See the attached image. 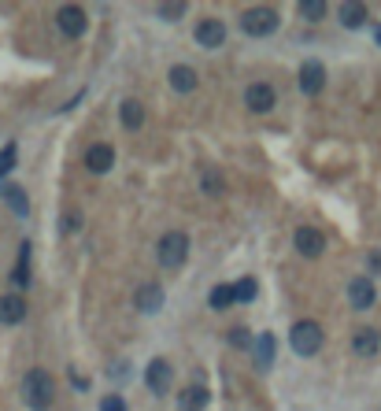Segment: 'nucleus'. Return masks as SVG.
<instances>
[{
	"label": "nucleus",
	"instance_id": "1",
	"mask_svg": "<svg viewBox=\"0 0 381 411\" xmlns=\"http://www.w3.org/2000/svg\"><path fill=\"white\" fill-rule=\"evenodd\" d=\"M23 400H26V407H34V411L52 407V400H56L52 374H48V371H30L23 378Z\"/></svg>",
	"mask_w": 381,
	"mask_h": 411
},
{
	"label": "nucleus",
	"instance_id": "2",
	"mask_svg": "<svg viewBox=\"0 0 381 411\" xmlns=\"http://www.w3.org/2000/svg\"><path fill=\"white\" fill-rule=\"evenodd\" d=\"M322 341H326V334H322V326L314 322V319H300L289 330V344H292L296 356H314V352L322 349Z\"/></svg>",
	"mask_w": 381,
	"mask_h": 411
},
{
	"label": "nucleus",
	"instance_id": "3",
	"mask_svg": "<svg viewBox=\"0 0 381 411\" xmlns=\"http://www.w3.org/2000/svg\"><path fill=\"white\" fill-rule=\"evenodd\" d=\"M156 256H159V263H163L167 271H178L181 263H186V256H189V237L181 234V230H171V234H163L159 244H156Z\"/></svg>",
	"mask_w": 381,
	"mask_h": 411
},
{
	"label": "nucleus",
	"instance_id": "4",
	"mask_svg": "<svg viewBox=\"0 0 381 411\" xmlns=\"http://www.w3.org/2000/svg\"><path fill=\"white\" fill-rule=\"evenodd\" d=\"M278 11L274 8H248L244 15H241V30H244V34L248 38H271L274 34V30H278Z\"/></svg>",
	"mask_w": 381,
	"mask_h": 411
},
{
	"label": "nucleus",
	"instance_id": "5",
	"mask_svg": "<svg viewBox=\"0 0 381 411\" xmlns=\"http://www.w3.org/2000/svg\"><path fill=\"white\" fill-rule=\"evenodd\" d=\"M244 104H248V111L267 115V111H274V104H278V93H274L271 81H252V86L244 89Z\"/></svg>",
	"mask_w": 381,
	"mask_h": 411
},
{
	"label": "nucleus",
	"instance_id": "6",
	"mask_svg": "<svg viewBox=\"0 0 381 411\" xmlns=\"http://www.w3.org/2000/svg\"><path fill=\"white\" fill-rule=\"evenodd\" d=\"M296 252H300L304 259H319L326 252V234L314 226H300L296 230Z\"/></svg>",
	"mask_w": 381,
	"mask_h": 411
},
{
	"label": "nucleus",
	"instance_id": "7",
	"mask_svg": "<svg viewBox=\"0 0 381 411\" xmlns=\"http://www.w3.org/2000/svg\"><path fill=\"white\" fill-rule=\"evenodd\" d=\"M56 23H59V30H63L67 38H81V34H86V26H89L86 11H81L78 4H63V8L56 11Z\"/></svg>",
	"mask_w": 381,
	"mask_h": 411
},
{
	"label": "nucleus",
	"instance_id": "8",
	"mask_svg": "<svg viewBox=\"0 0 381 411\" xmlns=\"http://www.w3.org/2000/svg\"><path fill=\"white\" fill-rule=\"evenodd\" d=\"M374 300H377V289H374L370 278H352V282H348V304L356 311L374 308Z\"/></svg>",
	"mask_w": 381,
	"mask_h": 411
},
{
	"label": "nucleus",
	"instance_id": "9",
	"mask_svg": "<svg viewBox=\"0 0 381 411\" xmlns=\"http://www.w3.org/2000/svg\"><path fill=\"white\" fill-rule=\"evenodd\" d=\"M171 364L167 359H152L148 364V371H144V385H148V393H156V397H163V393L171 389Z\"/></svg>",
	"mask_w": 381,
	"mask_h": 411
},
{
	"label": "nucleus",
	"instance_id": "10",
	"mask_svg": "<svg viewBox=\"0 0 381 411\" xmlns=\"http://www.w3.org/2000/svg\"><path fill=\"white\" fill-rule=\"evenodd\" d=\"M111 163H115V149H111V145H104V141L89 145V152H86V171H93V174H108V171H111Z\"/></svg>",
	"mask_w": 381,
	"mask_h": 411
},
{
	"label": "nucleus",
	"instance_id": "11",
	"mask_svg": "<svg viewBox=\"0 0 381 411\" xmlns=\"http://www.w3.org/2000/svg\"><path fill=\"white\" fill-rule=\"evenodd\" d=\"M322 86H326V67L319 60H307L300 67V93L314 96V93H322Z\"/></svg>",
	"mask_w": 381,
	"mask_h": 411
},
{
	"label": "nucleus",
	"instance_id": "12",
	"mask_svg": "<svg viewBox=\"0 0 381 411\" xmlns=\"http://www.w3.org/2000/svg\"><path fill=\"white\" fill-rule=\"evenodd\" d=\"M26 319V300H23V293H4L0 297V322L4 326H15V322H23Z\"/></svg>",
	"mask_w": 381,
	"mask_h": 411
},
{
	"label": "nucleus",
	"instance_id": "13",
	"mask_svg": "<svg viewBox=\"0 0 381 411\" xmlns=\"http://www.w3.org/2000/svg\"><path fill=\"white\" fill-rule=\"evenodd\" d=\"M207 400H211L207 385L193 382V385H186V389H181V397H178V407H181V411H204V407H207Z\"/></svg>",
	"mask_w": 381,
	"mask_h": 411
},
{
	"label": "nucleus",
	"instance_id": "14",
	"mask_svg": "<svg viewBox=\"0 0 381 411\" xmlns=\"http://www.w3.org/2000/svg\"><path fill=\"white\" fill-rule=\"evenodd\" d=\"M196 41H200L204 48H219L226 41V26L219 19H200L196 23Z\"/></svg>",
	"mask_w": 381,
	"mask_h": 411
},
{
	"label": "nucleus",
	"instance_id": "15",
	"mask_svg": "<svg viewBox=\"0 0 381 411\" xmlns=\"http://www.w3.org/2000/svg\"><path fill=\"white\" fill-rule=\"evenodd\" d=\"M377 349H381V334L374 330V326H363V330L352 337V352H356V356H363V359L377 356Z\"/></svg>",
	"mask_w": 381,
	"mask_h": 411
},
{
	"label": "nucleus",
	"instance_id": "16",
	"mask_svg": "<svg viewBox=\"0 0 381 411\" xmlns=\"http://www.w3.org/2000/svg\"><path fill=\"white\" fill-rule=\"evenodd\" d=\"M274 349H278L274 334H259V337H256L252 352H256V367H259V371H271V364H274Z\"/></svg>",
	"mask_w": 381,
	"mask_h": 411
},
{
	"label": "nucleus",
	"instance_id": "17",
	"mask_svg": "<svg viewBox=\"0 0 381 411\" xmlns=\"http://www.w3.org/2000/svg\"><path fill=\"white\" fill-rule=\"evenodd\" d=\"M167 78H171V89H174V93H193V89H196V71L186 67V63H174Z\"/></svg>",
	"mask_w": 381,
	"mask_h": 411
},
{
	"label": "nucleus",
	"instance_id": "18",
	"mask_svg": "<svg viewBox=\"0 0 381 411\" xmlns=\"http://www.w3.org/2000/svg\"><path fill=\"white\" fill-rule=\"evenodd\" d=\"M134 304H137V311L152 315V311L163 308V289H159V286H141V289H137V297H134Z\"/></svg>",
	"mask_w": 381,
	"mask_h": 411
},
{
	"label": "nucleus",
	"instance_id": "19",
	"mask_svg": "<svg viewBox=\"0 0 381 411\" xmlns=\"http://www.w3.org/2000/svg\"><path fill=\"white\" fill-rule=\"evenodd\" d=\"M119 123H123L126 130H141V126H144V108H141L137 101H123V104H119Z\"/></svg>",
	"mask_w": 381,
	"mask_h": 411
},
{
	"label": "nucleus",
	"instance_id": "20",
	"mask_svg": "<svg viewBox=\"0 0 381 411\" xmlns=\"http://www.w3.org/2000/svg\"><path fill=\"white\" fill-rule=\"evenodd\" d=\"M367 4H341V11H337V19L348 26V30H359L363 23H367Z\"/></svg>",
	"mask_w": 381,
	"mask_h": 411
},
{
	"label": "nucleus",
	"instance_id": "21",
	"mask_svg": "<svg viewBox=\"0 0 381 411\" xmlns=\"http://www.w3.org/2000/svg\"><path fill=\"white\" fill-rule=\"evenodd\" d=\"M207 304H211L215 311H226L229 304H237L234 286H215V289H211V297H207Z\"/></svg>",
	"mask_w": 381,
	"mask_h": 411
},
{
	"label": "nucleus",
	"instance_id": "22",
	"mask_svg": "<svg viewBox=\"0 0 381 411\" xmlns=\"http://www.w3.org/2000/svg\"><path fill=\"white\" fill-rule=\"evenodd\" d=\"M256 278H241V282L234 286V297H237V304H248V300H256Z\"/></svg>",
	"mask_w": 381,
	"mask_h": 411
},
{
	"label": "nucleus",
	"instance_id": "23",
	"mask_svg": "<svg viewBox=\"0 0 381 411\" xmlns=\"http://www.w3.org/2000/svg\"><path fill=\"white\" fill-rule=\"evenodd\" d=\"M326 4H322V0H304V4H300V15H304V19H311V23H319V19H326Z\"/></svg>",
	"mask_w": 381,
	"mask_h": 411
},
{
	"label": "nucleus",
	"instance_id": "24",
	"mask_svg": "<svg viewBox=\"0 0 381 411\" xmlns=\"http://www.w3.org/2000/svg\"><path fill=\"white\" fill-rule=\"evenodd\" d=\"M30 278V244H23L19 249V267H15V286H26Z\"/></svg>",
	"mask_w": 381,
	"mask_h": 411
},
{
	"label": "nucleus",
	"instance_id": "25",
	"mask_svg": "<svg viewBox=\"0 0 381 411\" xmlns=\"http://www.w3.org/2000/svg\"><path fill=\"white\" fill-rule=\"evenodd\" d=\"M4 196L11 201V208L19 211V215H26V211H30V204H26V193H23L19 186H8V189H4Z\"/></svg>",
	"mask_w": 381,
	"mask_h": 411
},
{
	"label": "nucleus",
	"instance_id": "26",
	"mask_svg": "<svg viewBox=\"0 0 381 411\" xmlns=\"http://www.w3.org/2000/svg\"><path fill=\"white\" fill-rule=\"evenodd\" d=\"M200 186H204V193H207V196H219V193L226 189V186H222V174H219V171H204V182H200Z\"/></svg>",
	"mask_w": 381,
	"mask_h": 411
},
{
	"label": "nucleus",
	"instance_id": "27",
	"mask_svg": "<svg viewBox=\"0 0 381 411\" xmlns=\"http://www.w3.org/2000/svg\"><path fill=\"white\" fill-rule=\"evenodd\" d=\"M15 145H4V149H0V178H8V171L15 167Z\"/></svg>",
	"mask_w": 381,
	"mask_h": 411
},
{
	"label": "nucleus",
	"instance_id": "28",
	"mask_svg": "<svg viewBox=\"0 0 381 411\" xmlns=\"http://www.w3.org/2000/svg\"><path fill=\"white\" fill-rule=\"evenodd\" d=\"M156 15H159V19H167V23H174V19H181V15H186V4H159Z\"/></svg>",
	"mask_w": 381,
	"mask_h": 411
},
{
	"label": "nucleus",
	"instance_id": "29",
	"mask_svg": "<svg viewBox=\"0 0 381 411\" xmlns=\"http://www.w3.org/2000/svg\"><path fill=\"white\" fill-rule=\"evenodd\" d=\"M101 411H126V400L111 393V397H104V400H101Z\"/></svg>",
	"mask_w": 381,
	"mask_h": 411
},
{
	"label": "nucleus",
	"instance_id": "30",
	"mask_svg": "<svg viewBox=\"0 0 381 411\" xmlns=\"http://www.w3.org/2000/svg\"><path fill=\"white\" fill-rule=\"evenodd\" d=\"M229 341H234V344H244V349H248V344H256L252 337H248V330H241V326H237V330H229Z\"/></svg>",
	"mask_w": 381,
	"mask_h": 411
},
{
	"label": "nucleus",
	"instance_id": "31",
	"mask_svg": "<svg viewBox=\"0 0 381 411\" xmlns=\"http://www.w3.org/2000/svg\"><path fill=\"white\" fill-rule=\"evenodd\" d=\"M59 226H63V230H74V226H78V215H74V211H71V215H63Z\"/></svg>",
	"mask_w": 381,
	"mask_h": 411
},
{
	"label": "nucleus",
	"instance_id": "32",
	"mask_svg": "<svg viewBox=\"0 0 381 411\" xmlns=\"http://www.w3.org/2000/svg\"><path fill=\"white\" fill-rule=\"evenodd\" d=\"M370 271L381 274V252H370Z\"/></svg>",
	"mask_w": 381,
	"mask_h": 411
},
{
	"label": "nucleus",
	"instance_id": "33",
	"mask_svg": "<svg viewBox=\"0 0 381 411\" xmlns=\"http://www.w3.org/2000/svg\"><path fill=\"white\" fill-rule=\"evenodd\" d=\"M377 45H381V26H377Z\"/></svg>",
	"mask_w": 381,
	"mask_h": 411
}]
</instances>
